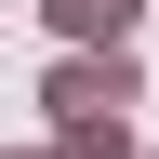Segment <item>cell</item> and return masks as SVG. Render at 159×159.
<instances>
[{
    "label": "cell",
    "mask_w": 159,
    "mask_h": 159,
    "mask_svg": "<svg viewBox=\"0 0 159 159\" xmlns=\"http://www.w3.org/2000/svg\"><path fill=\"white\" fill-rule=\"evenodd\" d=\"M53 106H66V119H119V106H133V66H66Z\"/></svg>",
    "instance_id": "6da1fadb"
},
{
    "label": "cell",
    "mask_w": 159,
    "mask_h": 159,
    "mask_svg": "<svg viewBox=\"0 0 159 159\" xmlns=\"http://www.w3.org/2000/svg\"><path fill=\"white\" fill-rule=\"evenodd\" d=\"M53 27H66V40H93V27H106V40H119V27H133V0H53Z\"/></svg>",
    "instance_id": "7a4b0ae2"
}]
</instances>
